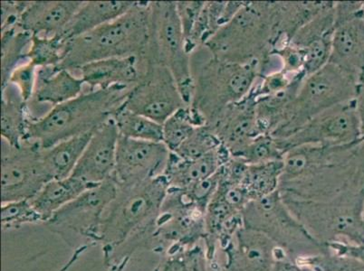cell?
<instances>
[{
	"label": "cell",
	"instance_id": "obj_33",
	"mask_svg": "<svg viewBox=\"0 0 364 271\" xmlns=\"http://www.w3.org/2000/svg\"><path fill=\"white\" fill-rule=\"evenodd\" d=\"M38 68L31 62L19 65L12 72L9 84L16 86L26 104L31 100L36 85Z\"/></svg>",
	"mask_w": 364,
	"mask_h": 271
},
{
	"label": "cell",
	"instance_id": "obj_25",
	"mask_svg": "<svg viewBox=\"0 0 364 271\" xmlns=\"http://www.w3.org/2000/svg\"><path fill=\"white\" fill-rule=\"evenodd\" d=\"M32 36L18 26L1 31V88L8 85L16 67L28 62Z\"/></svg>",
	"mask_w": 364,
	"mask_h": 271
},
{
	"label": "cell",
	"instance_id": "obj_34",
	"mask_svg": "<svg viewBox=\"0 0 364 271\" xmlns=\"http://www.w3.org/2000/svg\"><path fill=\"white\" fill-rule=\"evenodd\" d=\"M205 1H178L176 2L178 18H180L182 31L185 39L190 38L198 16L204 8Z\"/></svg>",
	"mask_w": 364,
	"mask_h": 271
},
{
	"label": "cell",
	"instance_id": "obj_23",
	"mask_svg": "<svg viewBox=\"0 0 364 271\" xmlns=\"http://www.w3.org/2000/svg\"><path fill=\"white\" fill-rule=\"evenodd\" d=\"M92 187H95L89 186L84 181L72 176L63 179H53L29 201L46 224L56 211Z\"/></svg>",
	"mask_w": 364,
	"mask_h": 271
},
{
	"label": "cell",
	"instance_id": "obj_11",
	"mask_svg": "<svg viewBox=\"0 0 364 271\" xmlns=\"http://www.w3.org/2000/svg\"><path fill=\"white\" fill-rule=\"evenodd\" d=\"M360 118L356 99L323 112L286 138H277L284 151L302 146H349L358 143Z\"/></svg>",
	"mask_w": 364,
	"mask_h": 271
},
{
	"label": "cell",
	"instance_id": "obj_7",
	"mask_svg": "<svg viewBox=\"0 0 364 271\" xmlns=\"http://www.w3.org/2000/svg\"><path fill=\"white\" fill-rule=\"evenodd\" d=\"M146 57L167 66L188 106L193 100L191 54L182 31L176 2H150Z\"/></svg>",
	"mask_w": 364,
	"mask_h": 271
},
{
	"label": "cell",
	"instance_id": "obj_32",
	"mask_svg": "<svg viewBox=\"0 0 364 271\" xmlns=\"http://www.w3.org/2000/svg\"><path fill=\"white\" fill-rule=\"evenodd\" d=\"M1 223L3 231H9L29 224L45 223V221L33 207L31 201L22 200L2 204Z\"/></svg>",
	"mask_w": 364,
	"mask_h": 271
},
{
	"label": "cell",
	"instance_id": "obj_30",
	"mask_svg": "<svg viewBox=\"0 0 364 271\" xmlns=\"http://www.w3.org/2000/svg\"><path fill=\"white\" fill-rule=\"evenodd\" d=\"M286 152L281 148L279 140L270 134L258 136L251 141L237 156L247 164L268 163L283 161Z\"/></svg>",
	"mask_w": 364,
	"mask_h": 271
},
{
	"label": "cell",
	"instance_id": "obj_35",
	"mask_svg": "<svg viewBox=\"0 0 364 271\" xmlns=\"http://www.w3.org/2000/svg\"><path fill=\"white\" fill-rule=\"evenodd\" d=\"M28 1L1 2V31L18 28Z\"/></svg>",
	"mask_w": 364,
	"mask_h": 271
},
{
	"label": "cell",
	"instance_id": "obj_24",
	"mask_svg": "<svg viewBox=\"0 0 364 271\" xmlns=\"http://www.w3.org/2000/svg\"><path fill=\"white\" fill-rule=\"evenodd\" d=\"M92 132L68 138L51 148H42V162L52 180L71 176L90 141Z\"/></svg>",
	"mask_w": 364,
	"mask_h": 271
},
{
	"label": "cell",
	"instance_id": "obj_20",
	"mask_svg": "<svg viewBox=\"0 0 364 271\" xmlns=\"http://www.w3.org/2000/svg\"><path fill=\"white\" fill-rule=\"evenodd\" d=\"M230 157L223 145L193 160H182L171 152L164 176L171 188L184 189L217 174Z\"/></svg>",
	"mask_w": 364,
	"mask_h": 271
},
{
	"label": "cell",
	"instance_id": "obj_17",
	"mask_svg": "<svg viewBox=\"0 0 364 271\" xmlns=\"http://www.w3.org/2000/svg\"><path fill=\"white\" fill-rule=\"evenodd\" d=\"M82 4L84 1H28L18 28L32 35L59 36Z\"/></svg>",
	"mask_w": 364,
	"mask_h": 271
},
{
	"label": "cell",
	"instance_id": "obj_36",
	"mask_svg": "<svg viewBox=\"0 0 364 271\" xmlns=\"http://www.w3.org/2000/svg\"><path fill=\"white\" fill-rule=\"evenodd\" d=\"M357 111L360 118V138L359 147L360 153L364 157V84L359 85L358 94L356 97Z\"/></svg>",
	"mask_w": 364,
	"mask_h": 271
},
{
	"label": "cell",
	"instance_id": "obj_12",
	"mask_svg": "<svg viewBox=\"0 0 364 271\" xmlns=\"http://www.w3.org/2000/svg\"><path fill=\"white\" fill-rule=\"evenodd\" d=\"M171 153L164 142L132 140L120 136L112 179L118 187H124L162 176Z\"/></svg>",
	"mask_w": 364,
	"mask_h": 271
},
{
	"label": "cell",
	"instance_id": "obj_2",
	"mask_svg": "<svg viewBox=\"0 0 364 271\" xmlns=\"http://www.w3.org/2000/svg\"><path fill=\"white\" fill-rule=\"evenodd\" d=\"M191 71L193 92L190 106L211 126L227 108L250 94L259 78L260 64L220 60L201 45L191 55Z\"/></svg>",
	"mask_w": 364,
	"mask_h": 271
},
{
	"label": "cell",
	"instance_id": "obj_5",
	"mask_svg": "<svg viewBox=\"0 0 364 271\" xmlns=\"http://www.w3.org/2000/svg\"><path fill=\"white\" fill-rule=\"evenodd\" d=\"M279 38L276 2H245L205 45L220 60L261 64L274 51Z\"/></svg>",
	"mask_w": 364,
	"mask_h": 271
},
{
	"label": "cell",
	"instance_id": "obj_39",
	"mask_svg": "<svg viewBox=\"0 0 364 271\" xmlns=\"http://www.w3.org/2000/svg\"><path fill=\"white\" fill-rule=\"evenodd\" d=\"M90 246L91 245H89V244H82V245L76 247L72 256L69 258L68 261H66L64 265L61 267V269L56 271H69V270L75 265L76 261L79 260V258H80Z\"/></svg>",
	"mask_w": 364,
	"mask_h": 271
},
{
	"label": "cell",
	"instance_id": "obj_41",
	"mask_svg": "<svg viewBox=\"0 0 364 271\" xmlns=\"http://www.w3.org/2000/svg\"><path fill=\"white\" fill-rule=\"evenodd\" d=\"M152 271H161V267L158 266L157 267H155V269Z\"/></svg>",
	"mask_w": 364,
	"mask_h": 271
},
{
	"label": "cell",
	"instance_id": "obj_37",
	"mask_svg": "<svg viewBox=\"0 0 364 271\" xmlns=\"http://www.w3.org/2000/svg\"><path fill=\"white\" fill-rule=\"evenodd\" d=\"M160 267L161 271H188L187 264L178 256V254L168 256L166 261Z\"/></svg>",
	"mask_w": 364,
	"mask_h": 271
},
{
	"label": "cell",
	"instance_id": "obj_31",
	"mask_svg": "<svg viewBox=\"0 0 364 271\" xmlns=\"http://www.w3.org/2000/svg\"><path fill=\"white\" fill-rule=\"evenodd\" d=\"M223 143L210 126L204 125L198 128L176 151L172 152L185 160H197L204 155L217 150Z\"/></svg>",
	"mask_w": 364,
	"mask_h": 271
},
{
	"label": "cell",
	"instance_id": "obj_42",
	"mask_svg": "<svg viewBox=\"0 0 364 271\" xmlns=\"http://www.w3.org/2000/svg\"><path fill=\"white\" fill-rule=\"evenodd\" d=\"M363 223L364 224V206H363Z\"/></svg>",
	"mask_w": 364,
	"mask_h": 271
},
{
	"label": "cell",
	"instance_id": "obj_6",
	"mask_svg": "<svg viewBox=\"0 0 364 271\" xmlns=\"http://www.w3.org/2000/svg\"><path fill=\"white\" fill-rule=\"evenodd\" d=\"M358 90L359 84L352 75L328 62L304 78L286 123L271 135L277 138L289 137L316 116L355 100Z\"/></svg>",
	"mask_w": 364,
	"mask_h": 271
},
{
	"label": "cell",
	"instance_id": "obj_21",
	"mask_svg": "<svg viewBox=\"0 0 364 271\" xmlns=\"http://www.w3.org/2000/svg\"><path fill=\"white\" fill-rule=\"evenodd\" d=\"M135 1H84L59 38L65 42L95 31L120 18L134 6Z\"/></svg>",
	"mask_w": 364,
	"mask_h": 271
},
{
	"label": "cell",
	"instance_id": "obj_18",
	"mask_svg": "<svg viewBox=\"0 0 364 271\" xmlns=\"http://www.w3.org/2000/svg\"><path fill=\"white\" fill-rule=\"evenodd\" d=\"M85 85L80 76L58 66L38 68L34 94L28 106L55 108L81 95Z\"/></svg>",
	"mask_w": 364,
	"mask_h": 271
},
{
	"label": "cell",
	"instance_id": "obj_27",
	"mask_svg": "<svg viewBox=\"0 0 364 271\" xmlns=\"http://www.w3.org/2000/svg\"><path fill=\"white\" fill-rule=\"evenodd\" d=\"M206 125L196 111L186 106L172 114L162 124V142L171 152H174L184 143L201 126Z\"/></svg>",
	"mask_w": 364,
	"mask_h": 271
},
{
	"label": "cell",
	"instance_id": "obj_29",
	"mask_svg": "<svg viewBox=\"0 0 364 271\" xmlns=\"http://www.w3.org/2000/svg\"><path fill=\"white\" fill-rule=\"evenodd\" d=\"M66 43L59 36L44 38L33 35L28 52V61L36 68L58 66L64 57Z\"/></svg>",
	"mask_w": 364,
	"mask_h": 271
},
{
	"label": "cell",
	"instance_id": "obj_9",
	"mask_svg": "<svg viewBox=\"0 0 364 271\" xmlns=\"http://www.w3.org/2000/svg\"><path fill=\"white\" fill-rule=\"evenodd\" d=\"M146 67L141 81L129 92L124 107L164 124L188 106L167 66L144 55Z\"/></svg>",
	"mask_w": 364,
	"mask_h": 271
},
{
	"label": "cell",
	"instance_id": "obj_15",
	"mask_svg": "<svg viewBox=\"0 0 364 271\" xmlns=\"http://www.w3.org/2000/svg\"><path fill=\"white\" fill-rule=\"evenodd\" d=\"M330 64L352 75L359 85L364 79V16L334 26Z\"/></svg>",
	"mask_w": 364,
	"mask_h": 271
},
{
	"label": "cell",
	"instance_id": "obj_19",
	"mask_svg": "<svg viewBox=\"0 0 364 271\" xmlns=\"http://www.w3.org/2000/svg\"><path fill=\"white\" fill-rule=\"evenodd\" d=\"M333 29L324 18H314L301 28L289 45L302 55L304 74H314L328 64Z\"/></svg>",
	"mask_w": 364,
	"mask_h": 271
},
{
	"label": "cell",
	"instance_id": "obj_4",
	"mask_svg": "<svg viewBox=\"0 0 364 271\" xmlns=\"http://www.w3.org/2000/svg\"><path fill=\"white\" fill-rule=\"evenodd\" d=\"M127 87L97 89L56 106L38 121H29L25 141L36 142L41 148L94 131L111 120L127 101Z\"/></svg>",
	"mask_w": 364,
	"mask_h": 271
},
{
	"label": "cell",
	"instance_id": "obj_28",
	"mask_svg": "<svg viewBox=\"0 0 364 271\" xmlns=\"http://www.w3.org/2000/svg\"><path fill=\"white\" fill-rule=\"evenodd\" d=\"M112 118L122 137L136 140L162 142V124L128 110L124 105L119 109Z\"/></svg>",
	"mask_w": 364,
	"mask_h": 271
},
{
	"label": "cell",
	"instance_id": "obj_26",
	"mask_svg": "<svg viewBox=\"0 0 364 271\" xmlns=\"http://www.w3.org/2000/svg\"><path fill=\"white\" fill-rule=\"evenodd\" d=\"M284 167L283 161L247 165L240 186L246 190L248 197L259 199L277 191L280 183Z\"/></svg>",
	"mask_w": 364,
	"mask_h": 271
},
{
	"label": "cell",
	"instance_id": "obj_10",
	"mask_svg": "<svg viewBox=\"0 0 364 271\" xmlns=\"http://www.w3.org/2000/svg\"><path fill=\"white\" fill-rule=\"evenodd\" d=\"M1 204L31 200L51 181L41 158V147L24 141L19 147L2 140Z\"/></svg>",
	"mask_w": 364,
	"mask_h": 271
},
{
	"label": "cell",
	"instance_id": "obj_22",
	"mask_svg": "<svg viewBox=\"0 0 364 271\" xmlns=\"http://www.w3.org/2000/svg\"><path fill=\"white\" fill-rule=\"evenodd\" d=\"M28 104L16 86L1 88V140L19 147L26 140L29 121Z\"/></svg>",
	"mask_w": 364,
	"mask_h": 271
},
{
	"label": "cell",
	"instance_id": "obj_3",
	"mask_svg": "<svg viewBox=\"0 0 364 271\" xmlns=\"http://www.w3.org/2000/svg\"><path fill=\"white\" fill-rule=\"evenodd\" d=\"M150 2L135 1L120 18L66 43L58 67L78 71L94 62L142 56L148 46Z\"/></svg>",
	"mask_w": 364,
	"mask_h": 271
},
{
	"label": "cell",
	"instance_id": "obj_16",
	"mask_svg": "<svg viewBox=\"0 0 364 271\" xmlns=\"http://www.w3.org/2000/svg\"><path fill=\"white\" fill-rule=\"evenodd\" d=\"M146 62L144 56L112 58L82 66L77 72L90 90L122 86L132 89L141 81Z\"/></svg>",
	"mask_w": 364,
	"mask_h": 271
},
{
	"label": "cell",
	"instance_id": "obj_43",
	"mask_svg": "<svg viewBox=\"0 0 364 271\" xmlns=\"http://www.w3.org/2000/svg\"><path fill=\"white\" fill-rule=\"evenodd\" d=\"M363 16H364V2H363Z\"/></svg>",
	"mask_w": 364,
	"mask_h": 271
},
{
	"label": "cell",
	"instance_id": "obj_40",
	"mask_svg": "<svg viewBox=\"0 0 364 271\" xmlns=\"http://www.w3.org/2000/svg\"><path fill=\"white\" fill-rule=\"evenodd\" d=\"M274 271H296L294 269L293 267L287 265V264H284V265H279L277 267V269Z\"/></svg>",
	"mask_w": 364,
	"mask_h": 271
},
{
	"label": "cell",
	"instance_id": "obj_1",
	"mask_svg": "<svg viewBox=\"0 0 364 271\" xmlns=\"http://www.w3.org/2000/svg\"><path fill=\"white\" fill-rule=\"evenodd\" d=\"M117 197L102 220L100 243L104 260L127 244L134 251L147 246L155 221L168 194V183L162 176L132 186L118 187Z\"/></svg>",
	"mask_w": 364,
	"mask_h": 271
},
{
	"label": "cell",
	"instance_id": "obj_14",
	"mask_svg": "<svg viewBox=\"0 0 364 271\" xmlns=\"http://www.w3.org/2000/svg\"><path fill=\"white\" fill-rule=\"evenodd\" d=\"M210 127L230 156H237L251 141L262 135L258 126L256 100L252 92L243 101L227 108Z\"/></svg>",
	"mask_w": 364,
	"mask_h": 271
},
{
	"label": "cell",
	"instance_id": "obj_38",
	"mask_svg": "<svg viewBox=\"0 0 364 271\" xmlns=\"http://www.w3.org/2000/svg\"><path fill=\"white\" fill-rule=\"evenodd\" d=\"M336 271H364V261L355 259H343L339 260Z\"/></svg>",
	"mask_w": 364,
	"mask_h": 271
},
{
	"label": "cell",
	"instance_id": "obj_13",
	"mask_svg": "<svg viewBox=\"0 0 364 271\" xmlns=\"http://www.w3.org/2000/svg\"><path fill=\"white\" fill-rule=\"evenodd\" d=\"M119 138L120 134L114 118L95 128L71 176L91 187H97L110 179L117 163Z\"/></svg>",
	"mask_w": 364,
	"mask_h": 271
},
{
	"label": "cell",
	"instance_id": "obj_8",
	"mask_svg": "<svg viewBox=\"0 0 364 271\" xmlns=\"http://www.w3.org/2000/svg\"><path fill=\"white\" fill-rule=\"evenodd\" d=\"M117 191V184L112 177L56 211L46 226L66 243H71L75 236L89 245H97L100 243L102 220Z\"/></svg>",
	"mask_w": 364,
	"mask_h": 271
}]
</instances>
